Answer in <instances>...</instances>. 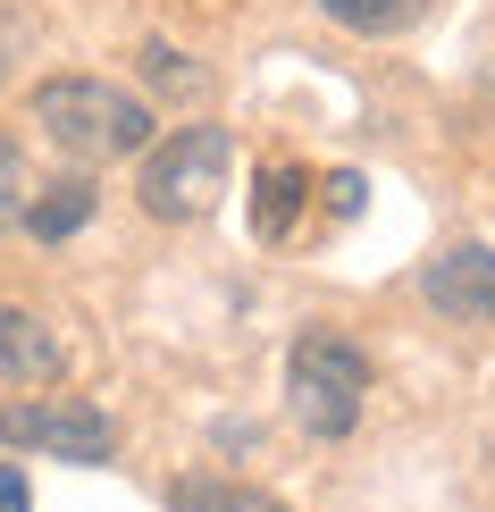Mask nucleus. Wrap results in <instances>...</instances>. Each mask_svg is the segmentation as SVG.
<instances>
[{
  "mask_svg": "<svg viewBox=\"0 0 495 512\" xmlns=\"http://www.w3.org/2000/svg\"><path fill=\"white\" fill-rule=\"evenodd\" d=\"M227 168H235V143L227 126H177L168 143H143V210L152 219H202L210 202L227 194Z\"/></svg>",
  "mask_w": 495,
  "mask_h": 512,
  "instance_id": "nucleus-3",
  "label": "nucleus"
},
{
  "mask_svg": "<svg viewBox=\"0 0 495 512\" xmlns=\"http://www.w3.org/2000/svg\"><path fill=\"white\" fill-rule=\"evenodd\" d=\"M34 126L76 160H126L152 143V110H143L126 84H101V76H51L34 84Z\"/></svg>",
  "mask_w": 495,
  "mask_h": 512,
  "instance_id": "nucleus-1",
  "label": "nucleus"
},
{
  "mask_svg": "<svg viewBox=\"0 0 495 512\" xmlns=\"http://www.w3.org/2000/svg\"><path fill=\"white\" fill-rule=\"evenodd\" d=\"M328 202L336 210H361V177H328Z\"/></svg>",
  "mask_w": 495,
  "mask_h": 512,
  "instance_id": "nucleus-14",
  "label": "nucleus"
},
{
  "mask_svg": "<svg viewBox=\"0 0 495 512\" xmlns=\"http://www.w3.org/2000/svg\"><path fill=\"white\" fill-rule=\"evenodd\" d=\"M420 294H428L445 319H495V244H454V252H437L428 277H420Z\"/></svg>",
  "mask_w": 495,
  "mask_h": 512,
  "instance_id": "nucleus-5",
  "label": "nucleus"
},
{
  "mask_svg": "<svg viewBox=\"0 0 495 512\" xmlns=\"http://www.w3.org/2000/svg\"><path fill=\"white\" fill-rule=\"evenodd\" d=\"M0 445H26V454H51V462H110L118 429L93 403L59 395V403H9V412H0Z\"/></svg>",
  "mask_w": 495,
  "mask_h": 512,
  "instance_id": "nucleus-4",
  "label": "nucleus"
},
{
  "mask_svg": "<svg viewBox=\"0 0 495 512\" xmlns=\"http://www.w3.org/2000/svg\"><path fill=\"white\" fill-rule=\"evenodd\" d=\"M59 370H68V353H59V336L42 328L34 311L0 303V378H9V387H51Z\"/></svg>",
  "mask_w": 495,
  "mask_h": 512,
  "instance_id": "nucleus-6",
  "label": "nucleus"
},
{
  "mask_svg": "<svg viewBox=\"0 0 495 512\" xmlns=\"http://www.w3.org/2000/svg\"><path fill=\"white\" fill-rule=\"evenodd\" d=\"M17 210H26V152L0 135V227H17Z\"/></svg>",
  "mask_w": 495,
  "mask_h": 512,
  "instance_id": "nucleus-12",
  "label": "nucleus"
},
{
  "mask_svg": "<svg viewBox=\"0 0 495 512\" xmlns=\"http://www.w3.org/2000/svg\"><path fill=\"white\" fill-rule=\"evenodd\" d=\"M34 496H26V471H17V462H0V512H26Z\"/></svg>",
  "mask_w": 495,
  "mask_h": 512,
  "instance_id": "nucleus-13",
  "label": "nucleus"
},
{
  "mask_svg": "<svg viewBox=\"0 0 495 512\" xmlns=\"http://www.w3.org/2000/svg\"><path fill=\"white\" fill-rule=\"evenodd\" d=\"M143 76H152L160 93H202V68H185V51H168V42L143 51Z\"/></svg>",
  "mask_w": 495,
  "mask_h": 512,
  "instance_id": "nucleus-11",
  "label": "nucleus"
},
{
  "mask_svg": "<svg viewBox=\"0 0 495 512\" xmlns=\"http://www.w3.org/2000/svg\"><path fill=\"white\" fill-rule=\"evenodd\" d=\"M303 202H311V177H303L294 160H269V168H261V202H252V236H261V244H286L294 219H303Z\"/></svg>",
  "mask_w": 495,
  "mask_h": 512,
  "instance_id": "nucleus-7",
  "label": "nucleus"
},
{
  "mask_svg": "<svg viewBox=\"0 0 495 512\" xmlns=\"http://www.w3.org/2000/svg\"><path fill=\"white\" fill-rule=\"evenodd\" d=\"M361 403H370V361H361L353 336L336 328H303L286 353V412L303 420V437H353Z\"/></svg>",
  "mask_w": 495,
  "mask_h": 512,
  "instance_id": "nucleus-2",
  "label": "nucleus"
},
{
  "mask_svg": "<svg viewBox=\"0 0 495 512\" xmlns=\"http://www.w3.org/2000/svg\"><path fill=\"white\" fill-rule=\"evenodd\" d=\"M168 504L177 512H294V504H277V496H261V487H244V479H219V471H185L168 487Z\"/></svg>",
  "mask_w": 495,
  "mask_h": 512,
  "instance_id": "nucleus-9",
  "label": "nucleus"
},
{
  "mask_svg": "<svg viewBox=\"0 0 495 512\" xmlns=\"http://www.w3.org/2000/svg\"><path fill=\"white\" fill-rule=\"evenodd\" d=\"M93 202H101V194H93L84 177H59V185H42V194H34L26 210H17V219L34 227V244H68L76 227L93 219Z\"/></svg>",
  "mask_w": 495,
  "mask_h": 512,
  "instance_id": "nucleus-8",
  "label": "nucleus"
},
{
  "mask_svg": "<svg viewBox=\"0 0 495 512\" xmlns=\"http://www.w3.org/2000/svg\"><path fill=\"white\" fill-rule=\"evenodd\" d=\"M437 9V0H319V17H336L344 34H403V26H420V17Z\"/></svg>",
  "mask_w": 495,
  "mask_h": 512,
  "instance_id": "nucleus-10",
  "label": "nucleus"
}]
</instances>
